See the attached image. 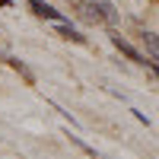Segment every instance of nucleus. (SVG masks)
Wrapping results in <instances>:
<instances>
[{
	"instance_id": "obj_1",
	"label": "nucleus",
	"mask_w": 159,
	"mask_h": 159,
	"mask_svg": "<svg viewBox=\"0 0 159 159\" xmlns=\"http://www.w3.org/2000/svg\"><path fill=\"white\" fill-rule=\"evenodd\" d=\"M80 10H83V16L89 22H102V25H115L121 19V13H118L115 3H108V0H86V3H80Z\"/></svg>"
},
{
	"instance_id": "obj_2",
	"label": "nucleus",
	"mask_w": 159,
	"mask_h": 159,
	"mask_svg": "<svg viewBox=\"0 0 159 159\" xmlns=\"http://www.w3.org/2000/svg\"><path fill=\"white\" fill-rule=\"evenodd\" d=\"M25 3L32 7V13L35 16H42V19H51V22H67L64 19V13L61 10H54L51 3H45V0H25Z\"/></svg>"
},
{
	"instance_id": "obj_3",
	"label": "nucleus",
	"mask_w": 159,
	"mask_h": 159,
	"mask_svg": "<svg viewBox=\"0 0 159 159\" xmlns=\"http://www.w3.org/2000/svg\"><path fill=\"white\" fill-rule=\"evenodd\" d=\"M111 45H115L118 51H121V54H124L127 61H134V64H143V61H147V57H143V54H140V51H137L134 45H127L121 35H111Z\"/></svg>"
},
{
	"instance_id": "obj_4",
	"label": "nucleus",
	"mask_w": 159,
	"mask_h": 159,
	"mask_svg": "<svg viewBox=\"0 0 159 159\" xmlns=\"http://www.w3.org/2000/svg\"><path fill=\"white\" fill-rule=\"evenodd\" d=\"M57 35H64V38H70V42H86V35H80L70 22H57Z\"/></svg>"
},
{
	"instance_id": "obj_5",
	"label": "nucleus",
	"mask_w": 159,
	"mask_h": 159,
	"mask_svg": "<svg viewBox=\"0 0 159 159\" xmlns=\"http://www.w3.org/2000/svg\"><path fill=\"white\" fill-rule=\"evenodd\" d=\"M140 38H143V45H147L150 54L159 57V35H156V32H140Z\"/></svg>"
},
{
	"instance_id": "obj_6",
	"label": "nucleus",
	"mask_w": 159,
	"mask_h": 159,
	"mask_svg": "<svg viewBox=\"0 0 159 159\" xmlns=\"http://www.w3.org/2000/svg\"><path fill=\"white\" fill-rule=\"evenodd\" d=\"M7 61H10V67H13V70H19V73H22L25 80H32V70H29V67H25V64H22L19 57H7Z\"/></svg>"
},
{
	"instance_id": "obj_7",
	"label": "nucleus",
	"mask_w": 159,
	"mask_h": 159,
	"mask_svg": "<svg viewBox=\"0 0 159 159\" xmlns=\"http://www.w3.org/2000/svg\"><path fill=\"white\" fill-rule=\"evenodd\" d=\"M70 143H73V147H80V150H83L86 156H92V159H96V156H99L96 150H92V147H89V143H83V140H80V137H70Z\"/></svg>"
},
{
	"instance_id": "obj_8",
	"label": "nucleus",
	"mask_w": 159,
	"mask_h": 159,
	"mask_svg": "<svg viewBox=\"0 0 159 159\" xmlns=\"http://www.w3.org/2000/svg\"><path fill=\"white\" fill-rule=\"evenodd\" d=\"M130 111H134V118H137V121H140V124H150V118H147V115H143V111H137V108H130Z\"/></svg>"
},
{
	"instance_id": "obj_9",
	"label": "nucleus",
	"mask_w": 159,
	"mask_h": 159,
	"mask_svg": "<svg viewBox=\"0 0 159 159\" xmlns=\"http://www.w3.org/2000/svg\"><path fill=\"white\" fill-rule=\"evenodd\" d=\"M143 67H150V70H153V73L159 76V64H156V61H143Z\"/></svg>"
}]
</instances>
